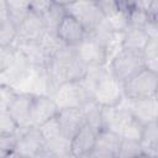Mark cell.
<instances>
[{
  "label": "cell",
  "instance_id": "obj_1",
  "mask_svg": "<svg viewBox=\"0 0 158 158\" xmlns=\"http://www.w3.org/2000/svg\"><path fill=\"white\" fill-rule=\"evenodd\" d=\"M106 68L116 79L125 83L144 68L142 53L121 49L110 60Z\"/></svg>",
  "mask_w": 158,
  "mask_h": 158
},
{
  "label": "cell",
  "instance_id": "obj_2",
  "mask_svg": "<svg viewBox=\"0 0 158 158\" xmlns=\"http://www.w3.org/2000/svg\"><path fill=\"white\" fill-rule=\"evenodd\" d=\"M125 98V85L106 68L98 81L93 100L102 107L116 106Z\"/></svg>",
  "mask_w": 158,
  "mask_h": 158
},
{
  "label": "cell",
  "instance_id": "obj_3",
  "mask_svg": "<svg viewBox=\"0 0 158 158\" xmlns=\"http://www.w3.org/2000/svg\"><path fill=\"white\" fill-rule=\"evenodd\" d=\"M64 7L68 15L79 21L86 33H90L104 22V15L98 5V1L64 2Z\"/></svg>",
  "mask_w": 158,
  "mask_h": 158
},
{
  "label": "cell",
  "instance_id": "obj_4",
  "mask_svg": "<svg viewBox=\"0 0 158 158\" xmlns=\"http://www.w3.org/2000/svg\"><path fill=\"white\" fill-rule=\"evenodd\" d=\"M123 85L125 96L131 100L157 96L158 74L143 68L141 72H138L127 81H125Z\"/></svg>",
  "mask_w": 158,
  "mask_h": 158
},
{
  "label": "cell",
  "instance_id": "obj_5",
  "mask_svg": "<svg viewBox=\"0 0 158 158\" xmlns=\"http://www.w3.org/2000/svg\"><path fill=\"white\" fill-rule=\"evenodd\" d=\"M51 98L56 102L57 107L59 110L62 109H70L77 107L80 109L84 104L93 100L88 93L81 86L80 81H67L62 84L52 95Z\"/></svg>",
  "mask_w": 158,
  "mask_h": 158
},
{
  "label": "cell",
  "instance_id": "obj_6",
  "mask_svg": "<svg viewBox=\"0 0 158 158\" xmlns=\"http://www.w3.org/2000/svg\"><path fill=\"white\" fill-rule=\"evenodd\" d=\"M106 25L112 32H123L128 26V11L131 1H98Z\"/></svg>",
  "mask_w": 158,
  "mask_h": 158
},
{
  "label": "cell",
  "instance_id": "obj_7",
  "mask_svg": "<svg viewBox=\"0 0 158 158\" xmlns=\"http://www.w3.org/2000/svg\"><path fill=\"white\" fill-rule=\"evenodd\" d=\"M78 58L88 67V68H98V67H106V46L88 35L84 40L75 46Z\"/></svg>",
  "mask_w": 158,
  "mask_h": 158
},
{
  "label": "cell",
  "instance_id": "obj_8",
  "mask_svg": "<svg viewBox=\"0 0 158 158\" xmlns=\"http://www.w3.org/2000/svg\"><path fill=\"white\" fill-rule=\"evenodd\" d=\"M43 144L44 139L37 127L19 128L14 152L20 158H37Z\"/></svg>",
  "mask_w": 158,
  "mask_h": 158
},
{
  "label": "cell",
  "instance_id": "obj_9",
  "mask_svg": "<svg viewBox=\"0 0 158 158\" xmlns=\"http://www.w3.org/2000/svg\"><path fill=\"white\" fill-rule=\"evenodd\" d=\"M32 69L33 64L28 60V58L20 51L15 49V58L10 68L0 75V84L9 85L16 90L20 86V84L30 75Z\"/></svg>",
  "mask_w": 158,
  "mask_h": 158
},
{
  "label": "cell",
  "instance_id": "obj_10",
  "mask_svg": "<svg viewBox=\"0 0 158 158\" xmlns=\"http://www.w3.org/2000/svg\"><path fill=\"white\" fill-rule=\"evenodd\" d=\"M59 109L48 95H33L30 110V126L38 127L57 116Z\"/></svg>",
  "mask_w": 158,
  "mask_h": 158
},
{
  "label": "cell",
  "instance_id": "obj_11",
  "mask_svg": "<svg viewBox=\"0 0 158 158\" xmlns=\"http://www.w3.org/2000/svg\"><path fill=\"white\" fill-rule=\"evenodd\" d=\"M57 120L59 123L62 136L68 138L69 141L85 125L84 115H83L81 110L77 109V107L59 110L57 114Z\"/></svg>",
  "mask_w": 158,
  "mask_h": 158
},
{
  "label": "cell",
  "instance_id": "obj_12",
  "mask_svg": "<svg viewBox=\"0 0 158 158\" xmlns=\"http://www.w3.org/2000/svg\"><path fill=\"white\" fill-rule=\"evenodd\" d=\"M32 98L33 95L28 93H17L6 110L19 128L31 127L30 126V110H31Z\"/></svg>",
  "mask_w": 158,
  "mask_h": 158
},
{
  "label": "cell",
  "instance_id": "obj_13",
  "mask_svg": "<svg viewBox=\"0 0 158 158\" xmlns=\"http://www.w3.org/2000/svg\"><path fill=\"white\" fill-rule=\"evenodd\" d=\"M128 109H130L131 115L143 126L153 121H157V117H158L157 96L136 99V100L130 99Z\"/></svg>",
  "mask_w": 158,
  "mask_h": 158
},
{
  "label": "cell",
  "instance_id": "obj_14",
  "mask_svg": "<svg viewBox=\"0 0 158 158\" xmlns=\"http://www.w3.org/2000/svg\"><path fill=\"white\" fill-rule=\"evenodd\" d=\"M57 36L64 44L75 47L84 40L86 32L78 20L67 14L57 28Z\"/></svg>",
  "mask_w": 158,
  "mask_h": 158
},
{
  "label": "cell",
  "instance_id": "obj_15",
  "mask_svg": "<svg viewBox=\"0 0 158 158\" xmlns=\"http://www.w3.org/2000/svg\"><path fill=\"white\" fill-rule=\"evenodd\" d=\"M46 32L44 22L41 16L30 12V15L17 27L16 41L20 42H38Z\"/></svg>",
  "mask_w": 158,
  "mask_h": 158
},
{
  "label": "cell",
  "instance_id": "obj_16",
  "mask_svg": "<svg viewBox=\"0 0 158 158\" xmlns=\"http://www.w3.org/2000/svg\"><path fill=\"white\" fill-rule=\"evenodd\" d=\"M96 135L98 132L85 123L70 139V152L75 157L90 154L95 144Z\"/></svg>",
  "mask_w": 158,
  "mask_h": 158
},
{
  "label": "cell",
  "instance_id": "obj_17",
  "mask_svg": "<svg viewBox=\"0 0 158 158\" xmlns=\"http://www.w3.org/2000/svg\"><path fill=\"white\" fill-rule=\"evenodd\" d=\"M120 142H121V137L117 133L110 130H101L96 135L95 144L91 153L110 154L116 157V152L118 149Z\"/></svg>",
  "mask_w": 158,
  "mask_h": 158
},
{
  "label": "cell",
  "instance_id": "obj_18",
  "mask_svg": "<svg viewBox=\"0 0 158 158\" xmlns=\"http://www.w3.org/2000/svg\"><path fill=\"white\" fill-rule=\"evenodd\" d=\"M142 154L152 158H158V123L153 121L143 126V131L139 138Z\"/></svg>",
  "mask_w": 158,
  "mask_h": 158
},
{
  "label": "cell",
  "instance_id": "obj_19",
  "mask_svg": "<svg viewBox=\"0 0 158 158\" xmlns=\"http://www.w3.org/2000/svg\"><path fill=\"white\" fill-rule=\"evenodd\" d=\"M148 40L149 38L144 33L143 30H141V28H130L128 27L122 32L121 46H122V49L142 53V51L146 47Z\"/></svg>",
  "mask_w": 158,
  "mask_h": 158
},
{
  "label": "cell",
  "instance_id": "obj_20",
  "mask_svg": "<svg viewBox=\"0 0 158 158\" xmlns=\"http://www.w3.org/2000/svg\"><path fill=\"white\" fill-rule=\"evenodd\" d=\"M70 153V141L63 136L44 141V144L37 158H59Z\"/></svg>",
  "mask_w": 158,
  "mask_h": 158
},
{
  "label": "cell",
  "instance_id": "obj_21",
  "mask_svg": "<svg viewBox=\"0 0 158 158\" xmlns=\"http://www.w3.org/2000/svg\"><path fill=\"white\" fill-rule=\"evenodd\" d=\"M65 15H67V11H65V7H64V2L52 0L51 6L48 7V10L41 16L43 22H44L46 31L57 33V28H58L60 21L63 20V17Z\"/></svg>",
  "mask_w": 158,
  "mask_h": 158
},
{
  "label": "cell",
  "instance_id": "obj_22",
  "mask_svg": "<svg viewBox=\"0 0 158 158\" xmlns=\"http://www.w3.org/2000/svg\"><path fill=\"white\" fill-rule=\"evenodd\" d=\"M7 19L17 28L21 22L30 15V1L23 0H6Z\"/></svg>",
  "mask_w": 158,
  "mask_h": 158
},
{
  "label": "cell",
  "instance_id": "obj_23",
  "mask_svg": "<svg viewBox=\"0 0 158 158\" xmlns=\"http://www.w3.org/2000/svg\"><path fill=\"white\" fill-rule=\"evenodd\" d=\"M80 110H81V112L84 115L85 123L89 125L96 132L101 131V128H102V123H101L102 106H100L99 104H96L94 100H90L86 104H84L80 107Z\"/></svg>",
  "mask_w": 158,
  "mask_h": 158
},
{
  "label": "cell",
  "instance_id": "obj_24",
  "mask_svg": "<svg viewBox=\"0 0 158 158\" xmlns=\"http://www.w3.org/2000/svg\"><path fill=\"white\" fill-rule=\"evenodd\" d=\"M142 154L139 141L121 138L118 149L116 152V158H136Z\"/></svg>",
  "mask_w": 158,
  "mask_h": 158
},
{
  "label": "cell",
  "instance_id": "obj_25",
  "mask_svg": "<svg viewBox=\"0 0 158 158\" xmlns=\"http://www.w3.org/2000/svg\"><path fill=\"white\" fill-rule=\"evenodd\" d=\"M152 17L148 16V14H146L143 10L138 9L133 1H131V7L128 11V26L127 28H141L143 30V27L146 26V23L151 20ZM158 20V19H156Z\"/></svg>",
  "mask_w": 158,
  "mask_h": 158
},
{
  "label": "cell",
  "instance_id": "obj_26",
  "mask_svg": "<svg viewBox=\"0 0 158 158\" xmlns=\"http://www.w3.org/2000/svg\"><path fill=\"white\" fill-rule=\"evenodd\" d=\"M17 37V28L9 21L0 22V47H11Z\"/></svg>",
  "mask_w": 158,
  "mask_h": 158
},
{
  "label": "cell",
  "instance_id": "obj_27",
  "mask_svg": "<svg viewBox=\"0 0 158 158\" xmlns=\"http://www.w3.org/2000/svg\"><path fill=\"white\" fill-rule=\"evenodd\" d=\"M37 128H38V131H40V133H41V136L43 137L44 141H49V139H53V138H57V137L62 136L57 116L46 121L44 123L38 126Z\"/></svg>",
  "mask_w": 158,
  "mask_h": 158
},
{
  "label": "cell",
  "instance_id": "obj_28",
  "mask_svg": "<svg viewBox=\"0 0 158 158\" xmlns=\"http://www.w3.org/2000/svg\"><path fill=\"white\" fill-rule=\"evenodd\" d=\"M17 141V135L0 133V157L5 158L9 153L14 152Z\"/></svg>",
  "mask_w": 158,
  "mask_h": 158
},
{
  "label": "cell",
  "instance_id": "obj_29",
  "mask_svg": "<svg viewBox=\"0 0 158 158\" xmlns=\"http://www.w3.org/2000/svg\"><path fill=\"white\" fill-rule=\"evenodd\" d=\"M19 127L15 123V121L11 118V116L7 114V111L0 112V133L6 135H17Z\"/></svg>",
  "mask_w": 158,
  "mask_h": 158
},
{
  "label": "cell",
  "instance_id": "obj_30",
  "mask_svg": "<svg viewBox=\"0 0 158 158\" xmlns=\"http://www.w3.org/2000/svg\"><path fill=\"white\" fill-rule=\"evenodd\" d=\"M16 94H17V91L15 89H12L11 86L0 84V112L7 110L9 105L11 104V101L14 100Z\"/></svg>",
  "mask_w": 158,
  "mask_h": 158
},
{
  "label": "cell",
  "instance_id": "obj_31",
  "mask_svg": "<svg viewBox=\"0 0 158 158\" xmlns=\"http://www.w3.org/2000/svg\"><path fill=\"white\" fill-rule=\"evenodd\" d=\"M15 58V48L11 47H0V75L4 74L11 65Z\"/></svg>",
  "mask_w": 158,
  "mask_h": 158
},
{
  "label": "cell",
  "instance_id": "obj_32",
  "mask_svg": "<svg viewBox=\"0 0 158 158\" xmlns=\"http://www.w3.org/2000/svg\"><path fill=\"white\" fill-rule=\"evenodd\" d=\"M52 0H35L30 1V11L38 16H42L51 6Z\"/></svg>",
  "mask_w": 158,
  "mask_h": 158
},
{
  "label": "cell",
  "instance_id": "obj_33",
  "mask_svg": "<svg viewBox=\"0 0 158 158\" xmlns=\"http://www.w3.org/2000/svg\"><path fill=\"white\" fill-rule=\"evenodd\" d=\"M142 57L143 60L158 58V40H148L146 47L142 51Z\"/></svg>",
  "mask_w": 158,
  "mask_h": 158
},
{
  "label": "cell",
  "instance_id": "obj_34",
  "mask_svg": "<svg viewBox=\"0 0 158 158\" xmlns=\"http://www.w3.org/2000/svg\"><path fill=\"white\" fill-rule=\"evenodd\" d=\"M143 31L149 40H158V20L151 19L143 27Z\"/></svg>",
  "mask_w": 158,
  "mask_h": 158
},
{
  "label": "cell",
  "instance_id": "obj_35",
  "mask_svg": "<svg viewBox=\"0 0 158 158\" xmlns=\"http://www.w3.org/2000/svg\"><path fill=\"white\" fill-rule=\"evenodd\" d=\"M7 19V5L6 0H0V22L6 21Z\"/></svg>",
  "mask_w": 158,
  "mask_h": 158
},
{
  "label": "cell",
  "instance_id": "obj_36",
  "mask_svg": "<svg viewBox=\"0 0 158 158\" xmlns=\"http://www.w3.org/2000/svg\"><path fill=\"white\" fill-rule=\"evenodd\" d=\"M90 158H116L115 156L110 154H99V153H90Z\"/></svg>",
  "mask_w": 158,
  "mask_h": 158
},
{
  "label": "cell",
  "instance_id": "obj_37",
  "mask_svg": "<svg viewBox=\"0 0 158 158\" xmlns=\"http://www.w3.org/2000/svg\"><path fill=\"white\" fill-rule=\"evenodd\" d=\"M59 158H77L72 152L70 153H68V154H64V156H62V157H59Z\"/></svg>",
  "mask_w": 158,
  "mask_h": 158
},
{
  "label": "cell",
  "instance_id": "obj_38",
  "mask_svg": "<svg viewBox=\"0 0 158 158\" xmlns=\"http://www.w3.org/2000/svg\"><path fill=\"white\" fill-rule=\"evenodd\" d=\"M136 158H152V157H148V156H146V154H139V156L136 157Z\"/></svg>",
  "mask_w": 158,
  "mask_h": 158
},
{
  "label": "cell",
  "instance_id": "obj_39",
  "mask_svg": "<svg viewBox=\"0 0 158 158\" xmlns=\"http://www.w3.org/2000/svg\"><path fill=\"white\" fill-rule=\"evenodd\" d=\"M77 158H90V154H85V156H79Z\"/></svg>",
  "mask_w": 158,
  "mask_h": 158
},
{
  "label": "cell",
  "instance_id": "obj_40",
  "mask_svg": "<svg viewBox=\"0 0 158 158\" xmlns=\"http://www.w3.org/2000/svg\"><path fill=\"white\" fill-rule=\"evenodd\" d=\"M0 158H2V157H0Z\"/></svg>",
  "mask_w": 158,
  "mask_h": 158
}]
</instances>
